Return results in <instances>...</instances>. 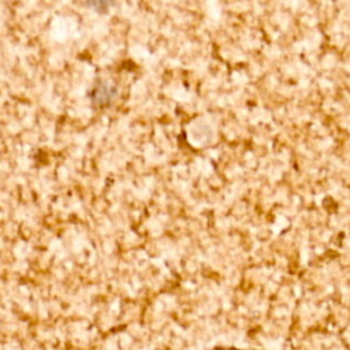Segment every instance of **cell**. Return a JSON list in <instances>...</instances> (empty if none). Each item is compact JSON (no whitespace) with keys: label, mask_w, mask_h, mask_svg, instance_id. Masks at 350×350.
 <instances>
[{"label":"cell","mask_w":350,"mask_h":350,"mask_svg":"<svg viewBox=\"0 0 350 350\" xmlns=\"http://www.w3.org/2000/svg\"><path fill=\"white\" fill-rule=\"evenodd\" d=\"M115 94V88H112L108 82H101L94 88L93 92V101L98 104H104L111 100V97Z\"/></svg>","instance_id":"obj_1"},{"label":"cell","mask_w":350,"mask_h":350,"mask_svg":"<svg viewBox=\"0 0 350 350\" xmlns=\"http://www.w3.org/2000/svg\"><path fill=\"white\" fill-rule=\"evenodd\" d=\"M213 350H238V349H234V347H216Z\"/></svg>","instance_id":"obj_2"}]
</instances>
